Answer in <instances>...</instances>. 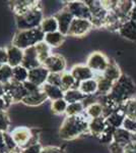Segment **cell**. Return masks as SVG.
I'll list each match as a JSON object with an SVG mask.
<instances>
[{"label": "cell", "mask_w": 136, "mask_h": 153, "mask_svg": "<svg viewBox=\"0 0 136 153\" xmlns=\"http://www.w3.org/2000/svg\"><path fill=\"white\" fill-rule=\"evenodd\" d=\"M29 80V71L23 65H18L12 68V81L24 84Z\"/></svg>", "instance_id": "cell-30"}, {"label": "cell", "mask_w": 136, "mask_h": 153, "mask_svg": "<svg viewBox=\"0 0 136 153\" xmlns=\"http://www.w3.org/2000/svg\"><path fill=\"white\" fill-rule=\"evenodd\" d=\"M2 66H3V65H2V63H0V68H2Z\"/></svg>", "instance_id": "cell-54"}, {"label": "cell", "mask_w": 136, "mask_h": 153, "mask_svg": "<svg viewBox=\"0 0 136 153\" xmlns=\"http://www.w3.org/2000/svg\"><path fill=\"white\" fill-rule=\"evenodd\" d=\"M50 75L49 71L47 70L45 66L41 65L39 68H36L34 70L29 71V82H32L35 85H37L38 87H42L43 85H45L48 80V76Z\"/></svg>", "instance_id": "cell-13"}, {"label": "cell", "mask_w": 136, "mask_h": 153, "mask_svg": "<svg viewBox=\"0 0 136 153\" xmlns=\"http://www.w3.org/2000/svg\"><path fill=\"white\" fill-rule=\"evenodd\" d=\"M109 149H110L111 153H125L124 152V147L121 146V145L117 144L115 142H112L109 146Z\"/></svg>", "instance_id": "cell-46"}, {"label": "cell", "mask_w": 136, "mask_h": 153, "mask_svg": "<svg viewBox=\"0 0 136 153\" xmlns=\"http://www.w3.org/2000/svg\"><path fill=\"white\" fill-rule=\"evenodd\" d=\"M65 8L73 16L74 19H91V12L85 1H69Z\"/></svg>", "instance_id": "cell-8"}, {"label": "cell", "mask_w": 136, "mask_h": 153, "mask_svg": "<svg viewBox=\"0 0 136 153\" xmlns=\"http://www.w3.org/2000/svg\"><path fill=\"white\" fill-rule=\"evenodd\" d=\"M40 3V1H36V0H21V1L18 0V1L11 2V9L14 12V16H23Z\"/></svg>", "instance_id": "cell-16"}, {"label": "cell", "mask_w": 136, "mask_h": 153, "mask_svg": "<svg viewBox=\"0 0 136 153\" xmlns=\"http://www.w3.org/2000/svg\"><path fill=\"white\" fill-rule=\"evenodd\" d=\"M102 75L105 76L106 79H108V80H110L111 82H113L115 84L121 78V76H122L123 74H122V71H121L120 66L118 65V63L116 62L114 59H111L107 70L104 71Z\"/></svg>", "instance_id": "cell-19"}, {"label": "cell", "mask_w": 136, "mask_h": 153, "mask_svg": "<svg viewBox=\"0 0 136 153\" xmlns=\"http://www.w3.org/2000/svg\"><path fill=\"white\" fill-rule=\"evenodd\" d=\"M68 103L64 100V98L62 99H59L56 101H53L51 104V110L53 113L55 114H63L66 113V109H67Z\"/></svg>", "instance_id": "cell-35"}, {"label": "cell", "mask_w": 136, "mask_h": 153, "mask_svg": "<svg viewBox=\"0 0 136 153\" xmlns=\"http://www.w3.org/2000/svg\"><path fill=\"white\" fill-rule=\"evenodd\" d=\"M78 90L81 93H83L85 95L87 96V97L93 96L98 94V82H96L95 78L85 81V82H81L78 85Z\"/></svg>", "instance_id": "cell-25"}, {"label": "cell", "mask_w": 136, "mask_h": 153, "mask_svg": "<svg viewBox=\"0 0 136 153\" xmlns=\"http://www.w3.org/2000/svg\"><path fill=\"white\" fill-rule=\"evenodd\" d=\"M90 118L85 114L66 117L59 129V137L62 140L69 141L80 137L81 135L90 134L88 131Z\"/></svg>", "instance_id": "cell-1"}, {"label": "cell", "mask_w": 136, "mask_h": 153, "mask_svg": "<svg viewBox=\"0 0 136 153\" xmlns=\"http://www.w3.org/2000/svg\"><path fill=\"white\" fill-rule=\"evenodd\" d=\"M54 16H55V19H57V22H58V27H59L58 31L60 32L61 34H63V35L67 36V33L69 31V28H70V26H71V23H72V21L74 19L73 16L64 7L62 10L58 11Z\"/></svg>", "instance_id": "cell-11"}, {"label": "cell", "mask_w": 136, "mask_h": 153, "mask_svg": "<svg viewBox=\"0 0 136 153\" xmlns=\"http://www.w3.org/2000/svg\"><path fill=\"white\" fill-rule=\"evenodd\" d=\"M21 65L24 68H26L28 71L34 70V68L43 65L38 57V54H37V50L35 46L24 50V60Z\"/></svg>", "instance_id": "cell-14"}, {"label": "cell", "mask_w": 136, "mask_h": 153, "mask_svg": "<svg viewBox=\"0 0 136 153\" xmlns=\"http://www.w3.org/2000/svg\"><path fill=\"white\" fill-rule=\"evenodd\" d=\"M3 135H4L5 143H6L7 147H8L9 151H13V150L18 149V147H17V145L15 144V142H14V140H13V138H12V136L10 135V133L3 132Z\"/></svg>", "instance_id": "cell-42"}, {"label": "cell", "mask_w": 136, "mask_h": 153, "mask_svg": "<svg viewBox=\"0 0 136 153\" xmlns=\"http://www.w3.org/2000/svg\"><path fill=\"white\" fill-rule=\"evenodd\" d=\"M70 74L73 76V78L75 79L77 85H79L81 82L90 80L93 79L96 76V74L90 70L86 65H74L70 71Z\"/></svg>", "instance_id": "cell-12"}, {"label": "cell", "mask_w": 136, "mask_h": 153, "mask_svg": "<svg viewBox=\"0 0 136 153\" xmlns=\"http://www.w3.org/2000/svg\"><path fill=\"white\" fill-rule=\"evenodd\" d=\"M46 100H48L47 95L45 94V92L43 90H40L38 92L31 93V94L26 95L24 98L23 103L28 106H38L43 104Z\"/></svg>", "instance_id": "cell-20"}, {"label": "cell", "mask_w": 136, "mask_h": 153, "mask_svg": "<svg viewBox=\"0 0 136 153\" xmlns=\"http://www.w3.org/2000/svg\"><path fill=\"white\" fill-rule=\"evenodd\" d=\"M41 153H65V151L61 147L47 146V147H43V150H42Z\"/></svg>", "instance_id": "cell-45"}, {"label": "cell", "mask_w": 136, "mask_h": 153, "mask_svg": "<svg viewBox=\"0 0 136 153\" xmlns=\"http://www.w3.org/2000/svg\"><path fill=\"white\" fill-rule=\"evenodd\" d=\"M66 60L60 54H53L52 53L50 56L45 60L43 63V66H45L49 73L53 74H63L65 73L66 70Z\"/></svg>", "instance_id": "cell-10"}, {"label": "cell", "mask_w": 136, "mask_h": 153, "mask_svg": "<svg viewBox=\"0 0 136 153\" xmlns=\"http://www.w3.org/2000/svg\"><path fill=\"white\" fill-rule=\"evenodd\" d=\"M8 62V57H7L6 48H0V63L2 65H7Z\"/></svg>", "instance_id": "cell-48"}, {"label": "cell", "mask_w": 136, "mask_h": 153, "mask_svg": "<svg viewBox=\"0 0 136 153\" xmlns=\"http://www.w3.org/2000/svg\"><path fill=\"white\" fill-rule=\"evenodd\" d=\"M93 28V24L88 19H74L71 23L69 28L67 36L70 37H85L90 33V31Z\"/></svg>", "instance_id": "cell-9"}, {"label": "cell", "mask_w": 136, "mask_h": 153, "mask_svg": "<svg viewBox=\"0 0 136 153\" xmlns=\"http://www.w3.org/2000/svg\"><path fill=\"white\" fill-rule=\"evenodd\" d=\"M109 63H110V59H109L103 52H100V51L91 52L90 55H88L87 60H86V65H87L96 75L103 74L104 71L107 70Z\"/></svg>", "instance_id": "cell-6"}, {"label": "cell", "mask_w": 136, "mask_h": 153, "mask_svg": "<svg viewBox=\"0 0 136 153\" xmlns=\"http://www.w3.org/2000/svg\"><path fill=\"white\" fill-rule=\"evenodd\" d=\"M129 19L130 21H132L133 23L136 24V4H134V7H133V9L130 12Z\"/></svg>", "instance_id": "cell-50"}, {"label": "cell", "mask_w": 136, "mask_h": 153, "mask_svg": "<svg viewBox=\"0 0 136 153\" xmlns=\"http://www.w3.org/2000/svg\"><path fill=\"white\" fill-rule=\"evenodd\" d=\"M8 153H21V152H19V149H17V150H13V151L8 152Z\"/></svg>", "instance_id": "cell-53"}, {"label": "cell", "mask_w": 136, "mask_h": 153, "mask_svg": "<svg viewBox=\"0 0 136 153\" xmlns=\"http://www.w3.org/2000/svg\"><path fill=\"white\" fill-rule=\"evenodd\" d=\"M123 105H124V107H125L126 117L136 120V99H135V97H133L128 101H126L125 103H123Z\"/></svg>", "instance_id": "cell-36"}, {"label": "cell", "mask_w": 136, "mask_h": 153, "mask_svg": "<svg viewBox=\"0 0 136 153\" xmlns=\"http://www.w3.org/2000/svg\"><path fill=\"white\" fill-rule=\"evenodd\" d=\"M125 117H126L125 107L123 104H121L112 114L109 115V117L106 118V124H107L109 127L117 130V129H119V128H122Z\"/></svg>", "instance_id": "cell-15"}, {"label": "cell", "mask_w": 136, "mask_h": 153, "mask_svg": "<svg viewBox=\"0 0 136 153\" xmlns=\"http://www.w3.org/2000/svg\"><path fill=\"white\" fill-rule=\"evenodd\" d=\"M4 95H5V88H4L3 84L0 83V98L4 97Z\"/></svg>", "instance_id": "cell-51"}, {"label": "cell", "mask_w": 136, "mask_h": 153, "mask_svg": "<svg viewBox=\"0 0 136 153\" xmlns=\"http://www.w3.org/2000/svg\"><path fill=\"white\" fill-rule=\"evenodd\" d=\"M44 19L45 18H44V13L40 3L23 16H15V23L18 31H24V30L40 28Z\"/></svg>", "instance_id": "cell-4"}, {"label": "cell", "mask_w": 136, "mask_h": 153, "mask_svg": "<svg viewBox=\"0 0 136 153\" xmlns=\"http://www.w3.org/2000/svg\"><path fill=\"white\" fill-rule=\"evenodd\" d=\"M135 99H136V97H135Z\"/></svg>", "instance_id": "cell-55"}, {"label": "cell", "mask_w": 136, "mask_h": 153, "mask_svg": "<svg viewBox=\"0 0 136 153\" xmlns=\"http://www.w3.org/2000/svg\"><path fill=\"white\" fill-rule=\"evenodd\" d=\"M10 152L7 147L6 143H5V139H4V135L3 132H0V153H8Z\"/></svg>", "instance_id": "cell-47"}, {"label": "cell", "mask_w": 136, "mask_h": 153, "mask_svg": "<svg viewBox=\"0 0 136 153\" xmlns=\"http://www.w3.org/2000/svg\"><path fill=\"white\" fill-rule=\"evenodd\" d=\"M61 78H62V74L50 73V75L48 76V80H47V83L61 88Z\"/></svg>", "instance_id": "cell-41"}, {"label": "cell", "mask_w": 136, "mask_h": 153, "mask_svg": "<svg viewBox=\"0 0 136 153\" xmlns=\"http://www.w3.org/2000/svg\"><path fill=\"white\" fill-rule=\"evenodd\" d=\"M61 89L66 92V91L70 90V89H78V85L76 83L75 79L73 78V76L70 73H65L62 74V78H61Z\"/></svg>", "instance_id": "cell-31"}, {"label": "cell", "mask_w": 136, "mask_h": 153, "mask_svg": "<svg viewBox=\"0 0 136 153\" xmlns=\"http://www.w3.org/2000/svg\"><path fill=\"white\" fill-rule=\"evenodd\" d=\"M85 111L86 117L90 118V120H93V118H98L103 117L104 108L103 105L99 101H96V102H91L90 104L85 106Z\"/></svg>", "instance_id": "cell-28"}, {"label": "cell", "mask_w": 136, "mask_h": 153, "mask_svg": "<svg viewBox=\"0 0 136 153\" xmlns=\"http://www.w3.org/2000/svg\"><path fill=\"white\" fill-rule=\"evenodd\" d=\"M8 103L6 102V100L4 99V97L0 98V111H6V109L9 107Z\"/></svg>", "instance_id": "cell-49"}, {"label": "cell", "mask_w": 136, "mask_h": 153, "mask_svg": "<svg viewBox=\"0 0 136 153\" xmlns=\"http://www.w3.org/2000/svg\"><path fill=\"white\" fill-rule=\"evenodd\" d=\"M4 88H5L4 99L6 100V102L9 105L13 104V103L23 102L24 98L28 95V92H26L24 84L16 83L12 80L5 84Z\"/></svg>", "instance_id": "cell-5"}, {"label": "cell", "mask_w": 136, "mask_h": 153, "mask_svg": "<svg viewBox=\"0 0 136 153\" xmlns=\"http://www.w3.org/2000/svg\"><path fill=\"white\" fill-rule=\"evenodd\" d=\"M12 80V68L8 65H4L0 68V83L5 85Z\"/></svg>", "instance_id": "cell-37"}, {"label": "cell", "mask_w": 136, "mask_h": 153, "mask_svg": "<svg viewBox=\"0 0 136 153\" xmlns=\"http://www.w3.org/2000/svg\"><path fill=\"white\" fill-rule=\"evenodd\" d=\"M136 92V86L133 80L129 76L123 74L121 78L114 84L112 90L109 93L112 99L118 103L119 105L125 103L131 98H133V95Z\"/></svg>", "instance_id": "cell-2"}, {"label": "cell", "mask_w": 136, "mask_h": 153, "mask_svg": "<svg viewBox=\"0 0 136 153\" xmlns=\"http://www.w3.org/2000/svg\"><path fill=\"white\" fill-rule=\"evenodd\" d=\"M114 132H115V129L109 127V126L107 125L106 130L104 131V133L98 138V139L100 140V142L104 143V144H109V145H110L111 143L114 141Z\"/></svg>", "instance_id": "cell-38"}, {"label": "cell", "mask_w": 136, "mask_h": 153, "mask_svg": "<svg viewBox=\"0 0 136 153\" xmlns=\"http://www.w3.org/2000/svg\"><path fill=\"white\" fill-rule=\"evenodd\" d=\"M133 139V134L125 130L124 128H119L114 132V141L121 146L125 147L126 145L130 144Z\"/></svg>", "instance_id": "cell-21"}, {"label": "cell", "mask_w": 136, "mask_h": 153, "mask_svg": "<svg viewBox=\"0 0 136 153\" xmlns=\"http://www.w3.org/2000/svg\"><path fill=\"white\" fill-rule=\"evenodd\" d=\"M35 47H36L38 57H39V59H40L41 63L43 65V63L45 62L46 59L52 54L51 53V47L47 43H45V41H43V42H41V43L37 44Z\"/></svg>", "instance_id": "cell-32"}, {"label": "cell", "mask_w": 136, "mask_h": 153, "mask_svg": "<svg viewBox=\"0 0 136 153\" xmlns=\"http://www.w3.org/2000/svg\"><path fill=\"white\" fill-rule=\"evenodd\" d=\"M134 7V1H118L117 7L116 9L118 10L119 13H121L122 16H125L127 18H129L130 16V12Z\"/></svg>", "instance_id": "cell-34"}, {"label": "cell", "mask_w": 136, "mask_h": 153, "mask_svg": "<svg viewBox=\"0 0 136 153\" xmlns=\"http://www.w3.org/2000/svg\"><path fill=\"white\" fill-rule=\"evenodd\" d=\"M87 96L81 93L78 89H70V90L64 92V100L68 103H76V102H85L87 99Z\"/></svg>", "instance_id": "cell-26"}, {"label": "cell", "mask_w": 136, "mask_h": 153, "mask_svg": "<svg viewBox=\"0 0 136 153\" xmlns=\"http://www.w3.org/2000/svg\"><path fill=\"white\" fill-rule=\"evenodd\" d=\"M10 126V118L6 111H0V132H7Z\"/></svg>", "instance_id": "cell-39"}, {"label": "cell", "mask_w": 136, "mask_h": 153, "mask_svg": "<svg viewBox=\"0 0 136 153\" xmlns=\"http://www.w3.org/2000/svg\"><path fill=\"white\" fill-rule=\"evenodd\" d=\"M85 103L83 102H76L68 104L66 109V117H73V115H79L85 111Z\"/></svg>", "instance_id": "cell-33"}, {"label": "cell", "mask_w": 136, "mask_h": 153, "mask_svg": "<svg viewBox=\"0 0 136 153\" xmlns=\"http://www.w3.org/2000/svg\"><path fill=\"white\" fill-rule=\"evenodd\" d=\"M106 128H107V124H106V118L104 117L90 120L88 131H90V135L99 138L104 133V131L106 130Z\"/></svg>", "instance_id": "cell-18"}, {"label": "cell", "mask_w": 136, "mask_h": 153, "mask_svg": "<svg viewBox=\"0 0 136 153\" xmlns=\"http://www.w3.org/2000/svg\"><path fill=\"white\" fill-rule=\"evenodd\" d=\"M40 29L43 31L44 34L54 33L59 30L58 22L55 19V16H49V18H45L42 23Z\"/></svg>", "instance_id": "cell-29"}, {"label": "cell", "mask_w": 136, "mask_h": 153, "mask_svg": "<svg viewBox=\"0 0 136 153\" xmlns=\"http://www.w3.org/2000/svg\"><path fill=\"white\" fill-rule=\"evenodd\" d=\"M66 36L61 34L59 31L54 32V33H49V34H45V43L48 44L49 46L52 47H59L60 45H62L63 42L65 41Z\"/></svg>", "instance_id": "cell-27"}, {"label": "cell", "mask_w": 136, "mask_h": 153, "mask_svg": "<svg viewBox=\"0 0 136 153\" xmlns=\"http://www.w3.org/2000/svg\"><path fill=\"white\" fill-rule=\"evenodd\" d=\"M7 51V57H8V62L7 65H10L12 68H16L18 65H21L24 60V50L21 48L16 47L14 45H9L6 47Z\"/></svg>", "instance_id": "cell-17"}, {"label": "cell", "mask_w": 136, "mask_h": 153, "mask_svg": "<svg viewBox=\"0 0 136 153\" xmlns=\"http://www.w3.org/2000/svg\"><path fill=\"white\" fill-rule=\"evenodd\" d=\"M119 34L125 39L136 41V24L130 19L125 22L119 30Z\"/></svg>", "instance_id": "cell-24"}, {"label": "cell", "mask_w": 136, "mask_h": 153, "mask_svg": "<svg viewBox=\"0 0 136 153\" xmlns=\"http://www.w3.org/2000/svg\"><path fill=\"white\" fill-rule=\"evenodd\" d=\"M10 135L13 138L18 149H24L29 146L35 133L33 130L28 127H16L10 132Z\"/></svg>", "instance_id": "cell-7"}, {"label": "cell", "mask_w": 136, "mask_h": 153, "mask_svg": "<svg viewBox=\"0 0 136 153\" xmlns=\"http://www.w3.org/2000/svg\"><path fill=\"white\" fill-rule=\"evenodd\" d=\"M43 150V146L40 143H37V144L31 145V146L24 148V149H19L21 153H41Z\"/></svg>", "instance_id": "cell-43"}, {"label": "cell", "mask_w": 136, "mask_h": 153, "mask_svg": "<svg viewBox=\"0 0 136 153\" xmlns=\"http://www.w3.org/2000/svg\"><path fill=\"white\" fill-rule=\"evenodd\" d=\"M24 88H26V92H28V94H31V93H35V92H38V91L42 90V87H38L37 85H35L32 82H29V81H26V82L24 83Z\"/></svg>", "instance_id": "cell-44"}, {"label": "cell", "mask_w": 136, "mask_h": 153, "mask_svg": "<svg viewBox=\"0 0 136 153\" xmlns=\"http://www.w3.org/2000/svg\"><path fill=\"white\" fill-rule=\"evenodd\" d=\"M42 90L45 92L48 99H50L52 102L64 98V91L60 87H57V86H53L46 83L45 85L42 86Z\"/></svg>", "instance_id": "cell-22"}, {"label": "cell", "mask_w": 136, "mask_h": 153, "mask_svg": "<svg viewBox=\"0 0 136 153\" xmlns=\"http://www.w3.org/2000/svg\"><path fill=\"white\" fill-rule=\"evenodd\" d=\"M122 128H124L125 130H127L128 132L132 133V134H135L136 133V120L126 117L124 120V123H123Z\"/></svg>", "instance_id": "cell-40"}, {"label": "cell", "mask_w": 136, "mask_h": 153, "mask_svg": "<svg viewBox=\"0 0 136 153\" xmlns=\"http://www.w3.org/2000/svg\"><path fill=\"white\" fill-rule=\"evenodd\" d=\"M132 142H133V143H135V144H136V133H135V134H133V139H132Z\"/></svg>", "instance_id": "cell-52"}, {"label": "cell", "mask_w": 136, "mask_h": 153, "mask_svg": "<svg viewBox=\"0 0 136 153\" xmlns=\"http://www.w3.org/2000/svg\"><path fill=\"white\" fill-rule=\"evenodd\" d=\"M95 79L98 82V94L100 96L108 95L111 92V90H112L114 83L111 82L108 79H106L102 74L96 75Z\"/></svg>", "instance_id": "cell-23"}, {"label": "cell", "mask_w": 136, "mask_h": 153, "mask_svg": "<svg viewBox=\"0 0 136 153\" xmlns=\"http://www.w3.org/2000/svg\"><path fill=\"white\" fill-rule=\"evenodd\" d=\"M45 39V34L40 28L17 31L12 39V45L21 48V50H26L28 48L34 47L37 44L41 43Z\"/></svg>", "instance_id": "cell-3"}]
</instances>
